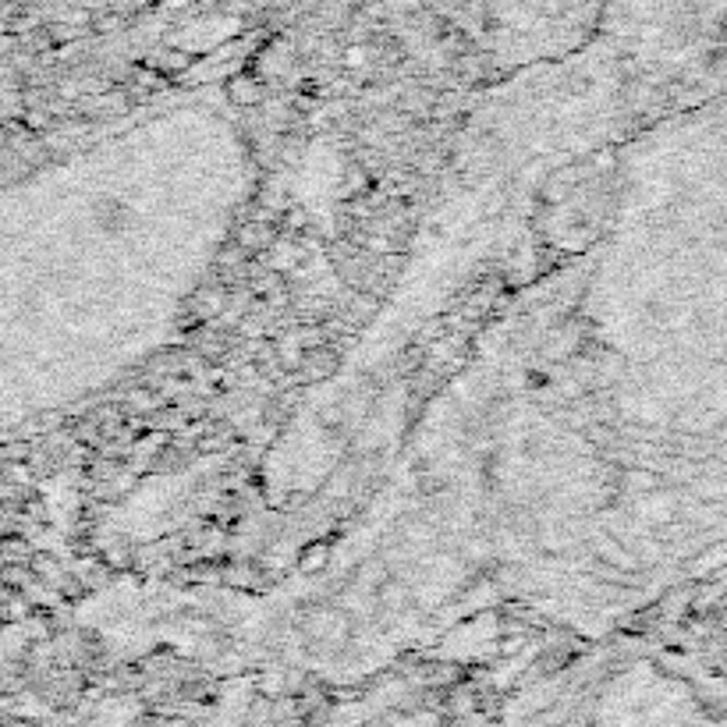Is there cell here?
<instances>
[]
</instances>
